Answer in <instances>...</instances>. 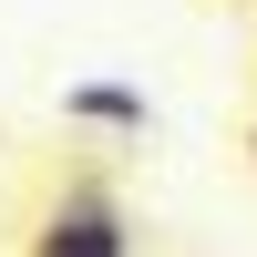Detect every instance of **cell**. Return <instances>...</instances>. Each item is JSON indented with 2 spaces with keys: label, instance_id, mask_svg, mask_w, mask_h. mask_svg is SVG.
I'll return each instance as SVG.
<instances>
[{
  "label": "cell",
  "instance_id": "1",
  "mask_svg": "<svg viewBox=\"0 0 257 257\" xmlns=\"http://www.w3.org/2000/svg\"><path fill=\"white\" fill-rule=\"evenodd\" d=\"M21 257H134V216H123V196L103 175H72L21 226Z\"/></svg>",
  "mask_w": 257,
  "mask_h": 257
},
{
  "label": "cell",
  "instance_id": "2",
  "mask_svg": "<svg viewBox=\"0 0 257 257\" xmlns=\"http://www.w3.org/2000/svg\"><path fill=\"white\" fill-rule=\"evenodd\" d=\"M62 123L72 134H155V103L134 82H72L62 93Z\"/></svg>",
  "mask_w": 257,
  "mask_h": 257
},
{
  "label": "cell",
  "instance_id": "3",
  "mask_svg": "<svg viewBox=\"0 0 257 257\" xmlns=\"http://www.w3.org/2000/svg\"><path fill=\"white\" fill-rule=\"evenodd\" d=\"M247 155H257V134H247Z\"/></svg>",
  "mask_w": 257,
  "mask_h": 257
}]
</instances>
